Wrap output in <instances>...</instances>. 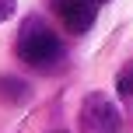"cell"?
Returning a JSON list of instances; mask_svg holds the SVG:
<instances>
[{"instance_id": "5", "label": "cell", "mask_w": 133, "mask_h": 133, "mask_svg": "<svg viewBox=\"0 0 133 133\" xmlns=\"http://www.w3.org/2000/svg\"><path fill=\"white\" fill-rule=\"evenodd\" d=\"M116 91L123 95V98H133V63H126L119 70V77H116Z\"/></svg>"}, {"instance_id": "2", "label": "cell", "mask_w": 133, "mask_h": 133, "mask_svg": "<svg viewBox=\"0 0 133 133\" xmlns=\"http://www.w3.org/2000/svg\"><path fill=\"white\" fill-rule=\"evenodd\" d=\"M119 130H123V112L109 95L91 91L81 102V133H119Z\"/></svg>"}, {"instance_id": "6", "label": "cell", "mask_w": 133, "mask_h": 133, "mask_svg": "<svg viewBox=\"0 0 133 133\" xmlns=\"http://www.w3.org/2000/svg\"><path fill=\"white\" fill-rule=\"evenodd\" d=\"M14 14V0H0V21H7Z\"/></svg>"}, {"instance_id": "1", "label": "cell", "mask_w": 133, "mask_h": 133, "mask_svg": "<svg viewBox=\"0 0 133 133\" xmlns=\"http://www.w3.org/2000/svg\"><path fill=\"white\" fill-rule=\"evenodd\" d=\"M14 53H18V60L28 63V66H53L63 56V46H60V35H56L42 18H28L25 25H21V32H18Z\"/></svg>"}, {"instance_id": "7", "label": "cell", "mask_w": 133, "mask_h": 133, "mask_svg": "<svg viewBox=\"0 0 133 133\" xmlns=\"http://www.w3.org/2000/svg\"><path fill=\"white\" fill-rule=\"evenodd\" d=\"M95 4H105V0H95Z\"/></svg>"}, {"instance_id": "4", "label": "cell", "mask_w": 133, "mask_h": 133, "mask_svg": "<svg viewBox=\"0 0 133 133\" xmlns=\"http://www.w3.org/2000/svg\"><path fill=\"white\" fill-rule=\"evenodd\" d=\"M32 95V88L25 84L14 74H0V102H11V105H21V102Z\"/></svg>"}, {"instance_id": "3", "label": "cell", "mask_w": 133, "mask_h": 133, "mask_svg": "<svg viewBox=\"0 0 133 133\" xmlns=\"http://www.w3.org/2000/svg\"><path fill=\"white\" fill-rule=\"evenodd\" d=\"M53 11L63 21V28L74 35H84L95 25V18H98V4L95 0H53Z\"/></svg>"}]
</instances>
